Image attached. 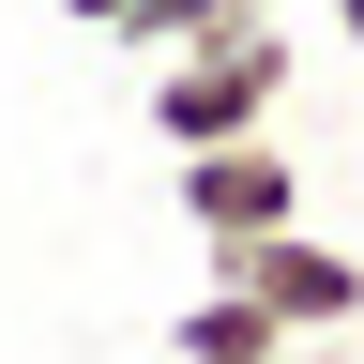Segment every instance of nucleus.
Masks as SVG:
<instances>
[{
	"label": "nucleus",
	"instance_id": "f257e3e1",
	"mask_svg": "<svg viewBox=\"0 0 364 364\" xmlns=\"http://www.w3.org/2000/svg\"><path fill=\"white\" fill-rule=\"evenodd\" d=\"M273 107H289V31L243 16L213 46H167L136 122H152V152H228V136H273Z\"/></svg>",
	"mask_w": 364,
	"mask_h": 364
},
{
	"label": "nucleus",
	"instance_id": "f03ea898",
	"mask_svg": "<svg viewBox=\"0 0 364 364\" xmlns=\"http://www.w3.org/2000/svg\"><path fill=\"white\" fill-rule=\"evenodd\" d=\"M213 289H243L273 334H364V243H334V228H258V243H213Z\"/></svg>",
	"mask_w": 364,
	"mask_h": 364
},
{
	"label": "nucleus",
	"instance_id": "7ed1b4c3",
	"mask_svg": "<svg viewBox=\"0 0 364 364\" xmlns=\"http://www.w3.org/2000/svg\"><path fill=\"white\" fill-rule=\"evenodd\" d=\"M167 198L198 243H258V228H304V167L289 136H228V152H167Z\"/></svg>",
	"mask_w": 364,
	"mask_h": 364
},
{
	"label": "nucleus",
	"instance_id": "20e7f679",
	"mask_svg": "<svg viewBox=\"0 0 364 364\" xmlns=\"http://www.w3.org/2000/svg\"><path fill=\"white\" fill-rule=\"evenodd\" d=\"M76 31H107V46H136V61H167V46H213V31H243V16H273V0H61Z\"/></svg>",
	"mask_w": 364,
	"mask_h": 364
},
{
	"label": "nucleus",
	"instance_id": "39448f33",
	"mask_svg": "<svg viewBox=\"0 0 364 364\" xmlns=\"http://www.w3.org/2000/svg\"><path fill=\"white\" fill-rule=\"evenodd\" d=\"M167 349H182V364H273V349H289V334H273V318H258L243 289H198V304H182V318H167Z\"/></svg>",
	"mask_w": 364,
	"mask_h": 364
},
{
	"label": "nucleus",
	"instance_id": "423d86ee",
	"mask_svg": "<svg viewBox=\"0 0 364 364\" xmlns=\"http://www.w3.org/2000/svg\"><path fill=\"white\" fill-rule=\"evenodd\" d=\"M273 364H364L349 334H289V349H273Z\"/></svg>",
	"mask_w": 364,
	"mask_h": 364
},
{
	"label": "nucleus",
	"instance_id": "0eeeda50",
	"mask_svg": "<svg viewBox=\"0 0 364 364\" xmlns=\"http://www.w3.org/2000/svg\"><path fill=\"white\" fill-rule=\"evenodd\" d=\"M318 16H334V31H349V46H364V0H318Z\"/></svg>",
	"mask_w": 364,
	"mask_h": 364
}]
</instances>
